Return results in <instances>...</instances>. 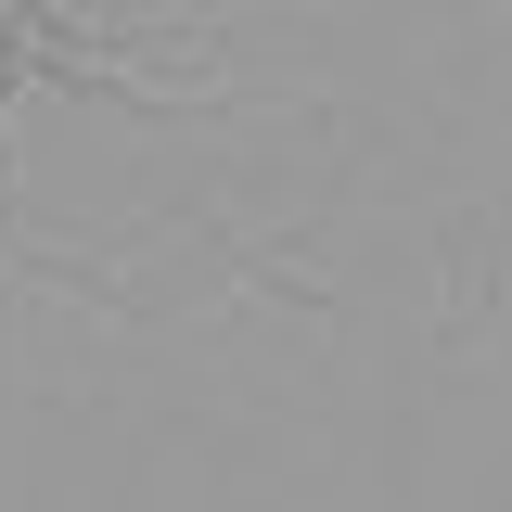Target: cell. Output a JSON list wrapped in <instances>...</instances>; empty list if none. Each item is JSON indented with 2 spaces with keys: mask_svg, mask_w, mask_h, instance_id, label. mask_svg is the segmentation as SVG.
Here are the masks:
<instances>
[{
  "mask_svg": "<svg viewBox=\"0 0 512 512\" xmlns=\"http://www.w3.org/2000/svg\"><path fill=\"white\" fill-rule=\"evenodd\" d=\"M26 26H39V0H0V52H26Z\"/></svg>",
  "mask_w": 512,
  "mask_h": 512,
  "instance_id": "cell-1",
  "label": "cell"
}]
</instances>
